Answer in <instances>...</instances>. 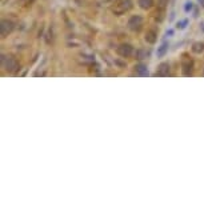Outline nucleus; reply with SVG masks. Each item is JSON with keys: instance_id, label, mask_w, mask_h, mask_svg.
Listing matches in <instances>:
<instances>
[{"instance_id": "obj_11", "label": "nucleus", "mask_w": 204, "mask_h": 204, "mask_svg": "<svg viewBox=\"0 0 204 204\" xmlns=\"http://www.w3.org/2000/svg\"><path fill=\"white\" fill-rule=\"evenodd\" d=\"M167 51H168V43L164 42L159 48H157V52H156L157 53V57H163V56L165 55V52H167Z\"/></svg>"}, {"instance_id": "obj_1", "label": "nucleus", "mask_w": 204, "mask_h": 204, "mask_svg": "<svg viewBox=\"0 0 204 204\" xmlns=\"http://www.w3.org/2000/svg\"><path fill=\"white\" fill-rule=\"evenodd\" d=\"M1 64L3 68L10 73H15L19 70V62L12 56H1Z\"/></svg>"}, {"instance_id": "obj_15", "label": "nucleus", "mask_w": 204, "mask_h": 204, "mask_svg": "<svg viewBox=\"0 0 204 204\" xmlns=\"http://www.w3.org/2000/svg\"><path fill=\"white\" fill-rule=\"evenodd\" d=\"M187 23H188V20H183V22H177V28H185Z\"/></svg>"}, {"instance_id": "obj_13", "label": "nucleus", "mask_w": 204, "mask_h": 204, "mask_svg": "<svg viewBox=\"0 0 204 204\" xmlns=\"http://www.w3.org/2000/svg\"><path fill=\"white\" fill-rule=\"evenodd\" d=\"M147 56H148V53L145 52L144 50H137V51H136V59L143 60V59H145Z\"/></svg>"}, {"instance_id": "obj_10", "label": "nucleus", "mask_w": 204, "mask_h": 204, "mask_svg": "<svg viewBox=\"0 0 204 204\" xmlns=\"http://www.w3.org/2000/svg\"><path fill=\"white\" fill-rule=\"evenodd\" d=\"M204 51V43L203 42H196L192 44V52L195 53H202Z\"/></svg>"}, {"instance_id": "obj_12", "label": "nucleus", "mask_w": 204, "mask_h": 204, "mask_svg": "<svg viewBox=\"0 0 204 204\" xmlns=\"http://www.w3.org/2000/svg\"><path fill=\"white\" fill-rule=\"evenodd\" d=\"M139 7L143 10H149L154 5V0H139Z\"/></svg>"}, {"instance_id": "obj_16", "label": "nucleus", "mask_w": 204, "mask_h": 204, "mask_svg": "<svg viewBox=\"0 0 204 204\" xmlns=\"http://www.w3.org/2000/svg\"><path fill=\"white\" fill-rule=\"evenodd\" d=\"M191 10H192V3L191 1H187L185 5H184V11H185V12H189Z\"/></svg>"}, {"instance_id": "obj_18", "label": "nucleus", "mask_w": 204, "mask_h": 204, "mask_svg": "<svg viewBox=\"0 0 204 204\" xmlns=\"http://www.w3.org/2000/svg\"><path fill=\"white\" fill-rule=\"evenodd\" d=\"M199 3H200V5H202V7H204V0H199Z\"/></svg>"}, {"instance_id": "obj_2", "label": "nucleus", "mask_w": 204, "mask_h": 204, "mask_svg": "<svg viewBox=\"0 0 204 204\" xmlns=\"http://www.w3.org/2000/svg\"><path fill=\"white\" fill-rule=\"evenodd\" d=\"M128 28H130L131 31H134V32H139L140 30L143 28V18L139 15H134L131 16L130 20H128L127 23Z\"/></svg>"}, {"instance_id": "obj_14", "label": "nucleus", "mask_w": 204, "mask_h": 204, "mask_svg": "<svg viewBox=\"0 0 204 204\" xmlns=\"http://www.w3.org/2000/svg\"><path fill=\"white\" fill-rule=\"evenodd\" d=\"M168 1L169 0H157V5H159L160 8H165L168 4Z\"/></svg>"}, {"instance_id": "obj_9", "label": "nucleus", "mask_w": 204, "mask_h": 204, "mask_svg": "<svg viewBox=\"0 0 204 204\" xmlns=\"http://www.w3.org/2000/svg\"><path fill=\"white\" fill-rule=\"evenodd\" d=\"M135 72H136V75H139V76H147L148 75V68L145 64H137L136 67H135Z\"/></svg>"}, {"instance_id": "obj_6", "label": "nucleus", "mask_w": 204, "mask_h": 204, "mask_svg": "<svg viewBox=\"0 0 204 204\" xmlns=\"http://www.w3.org/2000/svg\"><path fill=\"white\" fill-rule=\"evenodd\" d=\"M12 31H13V23L11 22V20H3L1 22V35H3V37L10 35Z\"/></svg>"}, {"instance_id": "obj_8", "label": "nucleus", "mask_w": 204, "mask_h": 204, "mask_svg": "<svg viewBox=\"0 0 204 204\" xmlns=\"http://www.w3.org/2000/svg\"><path fill=\"white\" fill-rule=\"evenodd\" d=\"M144 39L147 43H149V44H155L156 40H157V32L155 30H148L147 33H145V36H144Z\"/></svg>"}, {"instance_id": "obj_3", "label": "nucleus", "mask_w": 204, "mask_h": 204, "mask_svg": "<svg viewBox=\"0 0 204 204\" xmlns=\"http://www.w3.org/2000/svg\"><path fill=\"white\" fill-rule=\"evenodd\" d=\"M131 7H132L131 0H120V1L115 5L113 12L116 13V15H122V13L127 12L128 10H131Z\"/></svg>"}, {"instance_id": "obj_17", "label": "nucleus", "mask_w": 204, "mask_h": 204, "mask_svg": "<svg viewBox=\"0 0 204 204\" xmlns=\"http://www.w3.org/2000/svg\"><path fill=\"white\" fill-rule=\"evenodd\" d=\"M172 33H174V31H172V30H169V31H167V35H172Z\"/></svg>"}, {"instance_id": "obj_5", "label": "nucleus", "mask_w": 204, "mask_h": 204, "mask_svg": "<svg viewBox=\"0 0 204 204\" xmlns=\"http://www.w3.org/2000/svg\"><path fill=\"white\" fill-rule=\"evenodd\" d=\"M182 68H183V75L184 76H191L192 70H194V63L191 59H184L182 63Z\"/></svg>"}, {"instance_id": "obj_4", "label": "nucleus", "mask_w": 204, "mask_h": 204, "mask_svg": "<svg viewBox=\"0 0 204 204\" xmlns=\"http://www.w3.org/2000/svg\"><path fill=\"white\" fill-rule=\"evenodd\" d=\"M117 55L122 56V57H130L132 53H134V48H132L131 44H127V43H124V44H120L119 47H117Z\"/></svg>"}, {"instance_id": "obj_7", "label": "nucleus", "mask_w": 204, "mask_h": 204, "mask_svg": "<svg viewBox=\"0 0 204 204\" xmlns=\"http://www.w3.org/2000/svg\"><path fill=\"white\" fill-rule=\"evenodd\" d=\"M157 76H168L169 75V64L168 63H160L156 71Z\"/></svg>"}]
</instances>
